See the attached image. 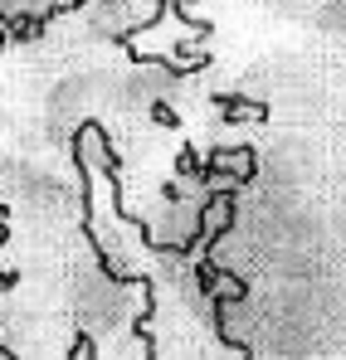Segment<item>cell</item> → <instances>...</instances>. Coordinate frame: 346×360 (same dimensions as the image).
I'll return each mask as SVG.
<instances>
[{"label": "cell", "instance_id": "7a4b0ae2", "mask_svg": "<svg viewBox=\"0 0 346 360\" xmlns=\"http://www.w3.org/2000/svg\"><path fill=\"white\" fill-rule=\"evenodd\" d=\"M63 5H73V0H0V34L20 30V25H35V20L54 15Z\"/></svg>", "mask_w": 346, "mask_h": 360}, {"label": "cell", "instance_id": "6da1fadb", "mask_svg": "<svg viewBox=\"0 0 346 360\" xmlns=\"http://www.w3.org/2000/svg\"><path fill=\"white\" fill-rule=\"evenodd\" d=\"M185 0H73L0 34V356L249 360L205 171L244 141Z\"/></svg>", "mask_w": 346, "mask_h": 360}]
</instances>
